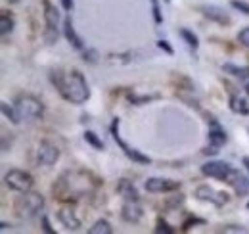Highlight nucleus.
<instances>
[{"label":"nucleus","instance_id":"1","mask_svg":"<svg viewBox=\"0 0 249 234\" xmlns=\"http://www.w3.org/2000/svg\"><path fill=\"white\" fill-rule=\"evenodd\" d=\"M50 81L63 98L73 104H85L90 98L89 83L79 69H71L69 73H62L60 69H54L50 73Z\"/></svg>","mask_w":249,"mask_h":234},{"label":"nucleus","instance_id":"2","mask_svg":"<svg viewBox=\"0 0 249 234\" xmlns=\"http://www.w3.org/2000/svg\"><path fill=\"white\" fill-rule=\"evenodd\" d=\"M90 173L85 171H67L65 175L58 180V184H54V198L58 200H69L71 198H79L85 196L87 192H90L96 184H100V180H90Z\"/></svg>","mask_w":249,"mask_h":234},{"label":"nucleus","instance_id":"3","mask_svg":"<svg viewBox=\"0 0 249 234\" xmlns=\"http://www.w3.org/2000/svg\"><path fill=\"white\" fill-rule=\"evenodd\" d=\"M42 207H44V198L29 190L23 196H19V200L16 202V213L19 219H33L42 211Z\"/></svg>","mask_w":249,"mask_h":234},{"label":"nucleus","instance_id":"4","mask_svg":"<svg viewBox=\"0 0 249 234\" xmlns=\"http://www.w3.org/2000/svg\"><path fill=\"white\" fill-rule=\"evenodd\" d=\"M16 108L19 112V117L25 121H38L44 116V106L38 98L33 94H19L16 98Z\"/></svg>","mask_w":249,"mask_h":234},{"label":"nucleus","instance_id":"5","mask_svg":"<svg viewBox=\"0 0 249 234\" xmlns=\"http://www.w3.org/2000/svg\"><path fill=\"white\" fill-rule=\"evenodd\" d=\"M44 8V21H46V31H44V40L48 44L58 42L60 37V12L50 0H42Z\"/></svg>","mask_w":249,"mask_h":234},{"label":"nucleus","instance_id":"6","mask_svg":"<svg viewBox=\"0 0 249 234\" xmlns=\"http://www.w3.org/2000/svg\"><path fill=\"white\" fill-rule=\"evenodd\" d=\"M111 136H113V140L117 142V146L123 150L124 156H126L128 159H132V163H138V165H148V163H152V159H150L148 156H144V154H142L140 150H136V148L128 146L123 138L119 136V117H113V121H111Z\"/></svg>","mask_w":249,"mask_h":234},{"label":"nucleus","instance_id":"7","mask_svg":"<svg viewBox=\"0 0 249 234\" xmlns=\"http://www.w3.org/2000/svg\"><path fill=\"white\" fill-rule=\"evenodd\" d=\"M4 182H6V186H8L10 190L19 192V194L29 192L33 188V184H35L31 173H27V171H23V169H10V171L6 173V176H4Z\"/></svg>","mask_w":249,"mask_h":234},{"label":"nucleus","instance_id":"8","mask_svg":"<svg viewBox=\"0 0 249 234\" xmlns=\"http://www.w3.org/2000/svg\"><path fill=\"white\" fill-rule=\"evenodd\" d=\"M234 167L226 161H207L205 165H201V173L205 176L217 178V180H228V176L232 175Z\"/></svg>","mask_w":249,"mask_h":234},{"label":"nucleus","instance_id":"9","mask_svg":"<svg viewBox=\"0 0 249 234\" xmlns=\"http://www.w3.org/2000/svg\"><path fill=\"white\" fill-rule=\"evenodd\" d=\"M194 196H196L197 200H201V202H211L213 205H218V207L228 202V194H226V192H215L209 184L197 186Z\"/></svg>","mask_w":249,"mask_h":234},{"label":"nucleus","instance_id":"10","mask_svg":"<svg viewBox=\"0 0 249 234\" xmlns=\"http://www.w3.org/2000/svg\"><path fill=\"white\" fill-rule=\"evenodd\" d=\"M36 159L40 165H54L60 159V148L48 142V140H44L36 148Z\"/></svg>","mask_w":249,"mask_h":234},{"label":"nucleus","instance_id":"11","mask_svg":"<svg viewBox=\"0 0 249 234\" xmlns=\"http://www.w3.org/2000/svg\"><path fill=\"white\" fill-rule=\"evenodd\" d=\"M146 190L152 194H159V192H175L180 188L178 180H171V178H159V176H152L146 180Z\"/></svg>","mask_w":249,"mask_h":234},{"label":"nucleus","instance_id":"12","mask_svg":"<svg viewBox=\"0 0 249 234\" xmlns=\"http://www.w3.org/2000/svg\"><path fill=\"white\" fill-rule=\"evenodd\" d=\"M63 35H65V39L69 40V44H71L75 50H83V48H85L83 39L77 35V31H75V27H73V20H71V16H67V18L63 20Z\"/></svg>","mask_w":249,"mask_h":234},{"label":"nucleus","instance_id":"13","mask_svg":"<svg viewBox=\"0 0 249 234\" xmlns=\"http://www.w3.org/2000/svg\"><path fill=\"white\" fill-rule=\"evenodd\" d=\"M226 182L234 186V190H236L238 196H246V194H249V176H246L244 173H240V171L234 169L232 175L228 176Z\"/></svg>","mask_w":249,"mask_h":234},{"label":"nucleus","instance_id":"14","mask_svg":"<svg viewBox=\"0 0 249 234\" xmlns=\"http://www.w3.org/2000/svg\"><path fill=\"white\" fill-rule=\"evenodd\" d=\"M142 215H144V211H142V207L138 205V202H124L123 209H121V217H123L126 223H138L140 219H142Z\"/></svg>","mask_w":249,"mask_h":234},{"label":"nucleus","instance_id":"15","mask_svg":"<svg viewBox=\"0 0 249 234\" xmlns=\"http://www.w3.org/2000/svg\"><path fill=\"white\" fill-rule=\"evenodd\" d=\"M209 121H211V129H209V135H207L209 144H211V146L220 148L224 142H226V133H224V129L218 125V121L215 119V117H211Z\"/></svg>","mask_w":249,"mask_h":234},{"label":"nucleus","instance_id":"16","mask_svg":"<svg viewBox=\"0 0 249 234\" xmlns=\"http://www.w3.org/2000/svg\"><path fill=\"white\" fill-rule=\"evenodd\" d=\"M58 219H60V223H62L67 231H79V227H81L79 217H77L75 211L69 209V207H63V209L58 211Z\"/></svg>","mask_w":249,"mask_h":234},{"label":"nucleus","instance_id":"17","mask_svg":"<svg viewBox=\"0 0 249 234\" xmlns=\"http://www.w3.org/2000/svg\"><path fill=\"white\" fill-rule=\"evenodd\" d=\"M117 192L123 196L124 200H128V202H138V198H140V194H138L134 182L128 180V178H121V180L117 182Z\"/></svg>","mask_w":249,"mask_h":234},{"label":"nucleus","instance_id":"18","mask_svg":"<svg viewBox=\"0 0 249 234\" xmlns=\"http://www.w3.org/2000/svg\"><path fill=\"white\" fill-rule=\"evenodd\" d=\"M203 16L209 18V20H213V21H217L220 25H230V21H232L228 18V14H224L217 6H203Z\"/></svg>","mask_w":249,"mask_h":234},{"label":"nucleus","instance_id":"19","mask_svg":"<svg viewBox=\"0 0 249 234\" xmlns=\"http://www.w3.org/2000/svg\"><path fill=\"white\" fill-rule=\"evenodd\" d=\"M230 110H232L234 114H240V116H248V114H249L248 100H246V98H242V96H238V94L230 96Z\"/></svg>","mask_w":249,"mask_h":234},{"label":"nucleus","instance_id":"20","mask_svg":"<svg viewBox=\"0 0 249 234\" xmlns=\"http://www.w3.org/2000/svg\"><path fill=\"white\" fill-rule=\"evenodd\" d=\"M0 108H2V114H4V117H6L8 121H12L14 125H19L21 117H19V112H18V108H16V106H10L8 102H2V104H0Z\"/></svg>","mask_w":249,"mask_h":234},{"label":"nucleus","instance_id":"21","mask_svg":"<svg viewBox=\"0 0 249 234\" xmlns=\"http://www.w3.org/2000/svg\"><path fill=\"white\" fill-rule=\"evenodd\" d=\"M222 71H224V73H230V75H234V77H240V79H248L249 77V65L248 67H238V65H234V63H224V65H222Z\"/></svg>","mask_w":249,"mask_h":234},{"label":"nucleus","instance_id":"22","mask_svg":"<svg viewBox=\"0 0 249 234\" xmlns=\"http://www.w3.org/2000/svg\"><path fill=\"white\" fill-rule=\"evenodd\" d=\"M111 233H113V227H111L109 221H106V219L96 221L92 227L89 229V234H111Z\"/></svg>","mask_w":249,"mask_h":234},{"label":"nucleus","instance_id":"23","mask_svg":"<svg viewBox=\"0 0 249 234\" xmlns=\"http://www.w3.org/2000/svg\"><path fill=\"white\" fill-rule=\"evenodd\" d=\"M12 31H14V18H12V14L2 12V16H0V33H2V37H6Z\"/></svg>","mask_w":249,"mask_h":234},{"label":"nucleus","instance_id":"24","mask_svg":"<svg viewBox=\"0 0 249 234\" xmlns=\"http://www.w3.org/2000/svg\"><path fill=\"white\" fill-rule=\"evenodd\" d=\"M85 140H87L94 150H100V152H102V150L106 148L104 146V142H102V138H100L96 133H92V131H87V133H85Z\"/></svg>","mask_w":249,"mask_h":234},{"label":"nucleus","instance_id":"25","mask_svg":"<svg viewBox=\"0 0 249 234\" xmlns=\"http://www.w3.org/2000/svg\"><path fill=\"white\" fill-rule=\"evenodd\" d=\"M178 33H180V37H182V39L186 40L188 46H192L194 50H196V48L199 46V40H197V37L194 35V31H190V29H180Z\"/></svg>","mask_w":249,"mask_h":234},{"label":"nucleus","instance_id":"26","mask_svg":"<svg viewBox=\"0 0 249 234\" xmlns=\"http://www.w3.org/2000/svg\"><path fill=\"white\" fill-rule=\"evenodd\" d=\"M150 4H152V14H154V21H156V25H161V23H163V16H161L159 0H150Z\"/></svg>","mask_w":249,"mask_h":234},{"label":"nucleus","instance_id":"27","mask_svg":"<svg viewBox=\"0 0 249 234\" xmlns=\"http://www.w3.org/2000/svg\"><path fill=\"white\" fill-rule=\"evenodd\" d=\"M156 98H159L157 94H154V96H146V94H144V96H134V94H130V96H128V100H130L134 106H142V104H146V102H150V100H156Z\"/></svg>","mask_w":249,"mask_h":234},{"label":"nucleus","instance_id":"28","mask_svg":"<svg viewBox=\"0 0 249 234\" xmlns=\"http://www.w3.org/2000/svg\"><path fill=\"white\" fill-rule=\"evenodd\" d=\"M194 225H205V219H199V217H190L188 221H184L182 231H190Z\"/></svg>","mask_w":249,"mask_h":234},{"label":"nucleus","instance_id":"29","mask_svg":"<svg viewBox=\"0 0 249 234\" xmlns=\"http://www.w3.org/2000/svg\"><path fill=\"white\" fill-rule=\"evenodd\" d=\"M232 8H236V10H240L242 14L249 16V4L244 2V0H232Z\"/></svg>","mask_w":249,"mask_h":234},{"label":"nucleus","instance_id":"30","mask_svg":"<svg viewBox=\"0 0 249 234\" xmlns=\"http://www.w3.org/2000/svg\"><path fill=\"white\" fill-rule=\"evenodd\" d=\"M156 233H165V234H175V229H171L163 219L157 221V227H156Z\"/></svg>","mask_w":249,"mask_h":234},{"label":"nucleus","instance_id":"31","mask_svg":"<svg viewBox=\"0 0 249 234\" xmlns=\"http://www.w3.org/2000/svg\"><path fill=\"white\" fill-rule=\"evenodd\" d=\"M157 46H159L163 52H167L169 56H173V54H175V50H173V46L169 44V40H157Z\"/></svg>","mask_w":249,"mask_h":234},{"label":"nucleus","instance_id":"32","mask_svg":"<svg viewBox=\"0 0 249 234\" xmlns=\"http://www.w3.org/2000/svg\"><path fill=\"white\" fill-rule=\"evenodd\" d=\"M238 40H240L244 46H248V48H249V27H246V29L240 31V35H238Z\"/></svg>","mask_w":249,"mask_h":234},{"label":"nucleus","instance_id":"33","mask_svg":"<svg viewBox=\"0 0 249 234\" xmlns=\"http://www.w3.org/2000/svg\"><path fill=\"white\" fill-rule=\"evenodd\" d=\"M40 221H42V231H44V233L56 234V231L50 227V221H48V217H46V215H42V219H40Z\"/></svg>","mask_w":249,"mask_h":234},{"label":"nucleus","instance_id":"34","mask_svg":"<svg viewBox=\"0 0 249 234\" xmlns=\"http://www.w3.org/2000/svg\"><path fill=\"white\" fill-rule=\"evenodd\" d=\"M222 231H224V233H246L244 227H224Z\"/></svg>","mask_w":249,"mask_h":234},{"label":"nucleus","instance_id":"35","mask_svg":"<svg viewBox=\"0 0 249 234\" xmlns=\"http://www.w3.org/2000/svg\"><path fill=\"white\" fill-rule=\"evenodd\" d=\"M203 154H205V156H215V154H218V148L217 146H211V144H209V146L203 150Z\"/></svg>","mask_w":249,"mask_h":234},{"label":"nucleus","instance_id":"36","mask_svg":"<svg viewBox=\"0 0 249 234\" xmlns=\"http://www.w3.org/2000/svg\"><path fill=\"white\" fill-rule=\"evenodd\" d=\"M63 4V10H67V12H71L73 10V6H75V2L73 0H62Z\"/></svg>","mask_w":249,"mask_h":234},{"label":"nucleus","instance_id":"37","mask_svg":"<svg viewBox=\"0 0 249 234\" xmlns=\"http://www.w3.org/2000/svg\"><path fill=\"white\" fill-rule=\"evenodd\" d=\"M242 163H244V167L248 169V173H249V157L248 156H244V157H242Z\"/></svg>","mask_w":249,"mask_h":234},{"label":"nucleus","instance_id":"38","mask_svg":"<svg viewBox=\"0 0 249 234\" xmlns=\"http://www.w3.org/2000/svg\"><path fill=\"white\" fill-rule=\"evenodd\" d=\"M0 231L6 233V231H8V223H2V225H0Z\"/></svg>","mask_w":249,"mask_h":234},{"label":"nucleus","instance_id":"39","mask_svg":"<svg viewBox=\"0 0 249 234\" xmlns=\"http://www.w3.org/2000/svg\"><path fill=\"white\" fill-rule=\"evenodd\" d=\"M6 2H10V4H18L19 0H6Z\"/></svg>","mask_w":249,"mask_h":234},{"label":"nucleus","instance_id":"40","mask_svg":"<svg viewBox=\"0 0 249 234\" xmlns=\"http://www.w3.org/2000/svg\"><path fill=\"white\" fill-rule=\"evenodd\" d=\"M246 92H248V96H249V83L246 85Z\"/></svg>","mask_w":249,"mask_h":234},{"label":"nucleus","instance_id":"41","mask_svg":"<svg viewBox=\"0 0 249 234\" xmlns=\"http://www.w3.org/2000/svg\"><path fill=\"white\" fill-rule=\"evenodd\" d=\"M248 209H249V202H248Z\"/></svg>","mask_w":249,"mask_h":234}]
</instances>
